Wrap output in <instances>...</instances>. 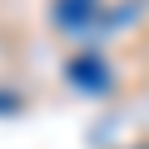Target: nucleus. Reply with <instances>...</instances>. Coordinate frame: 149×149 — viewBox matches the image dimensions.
<instances>
[{
  "label": "nucleus",
  "instance_id": "f257e3e1",
  "mask_svg": "<svg viewBox=\"0 0 149 149\" xmlns=\"http://www.w3.org/2000/svg\"><path fill=\"white\" fill-rule=\"evenodd\" d=\"M95 15V0H55V20L65 25V30H74V25H85Z\"/></svg>",
  "mask_w": 149,
  "mask_h": 149
}]
</instances>
